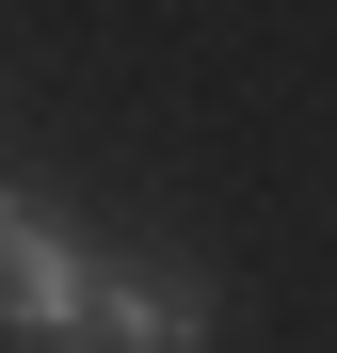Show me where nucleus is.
I'll return each instance as SVG.
<instances>
[{
  "label": "nucleus",
  "mask_w": 337,
  "mask_h": 353,
  "mask_svg": "<svg viewBox=\"0 0 337 353\" xmlns=\"http://www.w3.org/2000/svg\"><path fill=\"white\" fill-rule=\"evenodd\" d=\"M81 289H96V241H81L48 193H0V337L65 353V337H81Z\"/></svg>",
  "instance_id": "obj_2"
},
{
  "label": "nucleus",
  "mask_w": 337,
  "mask_h": 353,
  "mask_svg": "<svg viewBox=\"0 0 337 353\" xmlns=\"http://www.w3.org/2000/svg\"><path fill=\"white\" fill-rule=\"evenodd\" d=\"M225 337V289H209V257H96V289H81V337L65 353H209Z\"/></svg>",
  "instance_id": "obj_1"
}]
</instances>
